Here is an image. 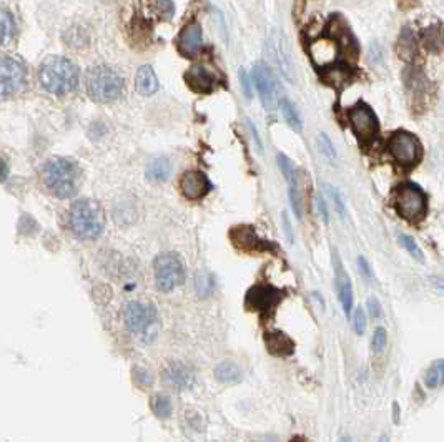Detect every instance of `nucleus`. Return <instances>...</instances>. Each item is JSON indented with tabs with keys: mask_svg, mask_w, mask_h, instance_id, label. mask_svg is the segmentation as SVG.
I'll use <instances>...</instances> for the list:
<instances>
[{
	"mask_svg": "<svg viewBox=\"0 0 444 442\" xmlns=\"http://www.w3.org/2000/svg\"><path fill=\"white\" fill-rule=\"evenodd\" d=\"M180 190L184 193V197L188 198V200H201V198L207 197L210 193L212 183H210L208 178L201 171L190 170L181 175Z\"/></svg>",
	"mask_w": 444,
	"mask_h": 442,
	"instance_id": "14",
	"label": "nucleus"
},
{
	"mask_svg": "<svg viewBox=\"0 0 444 442\" xmlns=\"http://www.w3.org/2000/svg\"><path fill=\"white\" fill-rule=\"evenodd\" d=\"M310 55L316 65L330 69L340 57V43L331 37L316 38L310 45Z\"/></svg>",
	"mask_w": 444,
	"mask_h": 442,
	"instance_id": "15",
	"label": "nucleus"
},
{
	"mask_svg": "<svg viewBox=\"0 0 444 442\" xmlns=\"http://www.w3.org/2000/svg\"><path fill=\"white\" fill-rule=\"evenodd\" d=\"M7 175H9V166H7V163L3 158H0V181L5 180Z\"/></svg>",
	"mask_w": 444,
	"mask_h": 442,
	"instance_id": "45",
	"label": "nucleus"
},
{
	"mask_svg": "<svg viewBox=\"0 0 444 442\" xmlns=\"http://www.w3.org/2000/svg\"><path fill=\"white\" fill-rule=\"evenodd\" d=\"M434 286H436V288L441 289V291H444V281H441V280H434Z\"/></svg>",
	"mask_w": 444,
	"mask_h": 442,
	"instance_id": "46",
	"label": "nucleus"
},
{
	"mask_svg": "<svg viewBox=\"0 0 444 442\" xmlns=\"http://www.w3.org/2000/svg\"><path fill=\"white\" fill-rule=\"evenodd\" d=\"M416 50H418V41H416V35L413 34V30L410 27L403 29L401 37H399L398 42V54L403 60L410 62L413 60V57L416 55Z\"/></svg>",
	"mask_w": 444,
	"mask_h": 442,
	"instance_id": "24",
	"label": "nucleus"
},
{
	"mask_svg": "<svg viewBox=\"0 0 444 442\" xmlns=\"http://www.w3.org/2000/svg\"><path fill=\"white\" fill-rule=\"evenodd\" d=\"M215 377L225 384L241 381V369L233 361H223L215 368Z\"/></svg>",
	"mask_w": 444,
	"mask_h": 442,
	"instance_id": "26",
	"label": "nucleus"
},
{
	"mask_svg": "<svg viewBox=\"0 0 444 442\" xmlns=\"http://www.w3.org/2000/svg\"><path fill=\"white\" fill-rule=\"evenodd\" d=\"M240 82H241V87H243V91H245V95H247V98H252V85H249V78H248L247 71L241 70Z\"/></svg>",
	"mask_w": 444,
	"mask_h": 442,
	"instance_id": "43",
	"label": "nucleus"
},
{
	"mask_svg": "<svg viewBox=\"0 0 444 442\" xmlns=\"http://www.w3.org/2000/svg\"><path fill=\"white\" fill-rule=\"evenodd\" d=\"M273 52H275V62L276 65L280 67L281 74L285 75L288 82L295 80V70H293V62H291V55H289L287 42L283 41V37H280V42L275 43L271 47Z\"/></svg>",
	"mask_w": 444,
	"mask_h": 442,
	"instance_id": "22",
	"label": "nucleus"
},
{
	"mask_svg": "<svg viewBox=\"0 0 444 442\" xmlns=\"http://www.w3.org/2000/svg\"><path fill=\"white\" fill-rule=\"evenodd\" d=\"M185 80L190 89L198 91V93H208L215 89V75L205 65H193L186 71Z\"/></svg>",
	"mask_w": 444,
	"mask_h": 442,
	"instance_id": "19",
	"label": "nucleus"
},
{
	"mask_svg": "<svg viewBox=\"0 0 444 442\" xmlns=\"http://www.w3.org/2000/svg\"><path fill=\"white\" fill-rule=\"evenodd\" d=\"M378 442H390V437H388V436H381L378 439Z\"/></svg>",
	"mask_w": 444,
	"mask_h": 442,
	"instance_id": "47",
	"label": "nucleus"
},
{
	"mask_svg": "<svg viewBox=\"0 0 444 442\" xmlns=\"http://www.w3.org/2000/svg\"><path fill=\"white\" fill-rule=\"evenodd\" d=\"M336 288H338V296L341 306H343V311L350 318L353 309V286L350 276L344 273L340 258L338 261H336Z\"/></svg>",
	"mask_w": 444,
	"mask_h": 442,
	"instance_id": "20",
	"label": "nucleus"
},
{
	"mask_svg": "<svg viewBox=\"0 0 444 442\" xmlns=\"http://www.w3.org/2000/svg\"><path fill=\"white\" fill-rule=\"evenodd\" d=\"M15 34V21L9 10L0 9V49L10 43Z\"/></svg>",
	"mask_w": 444,
	"mask_h": 442,
	"instance_id": "27",
	"label": "nucleus"
},
{
	"mask_svg": "<svg viewBox=\"0 0 444 442\" xmlns=\"http://www.w3.org/2000/svg\"><path fill=\"white\" fill-rule=\"evenodd\" d=\"M27 83L25 65L15 57H0V98H10Z\"/></svg>",
	"mask_w": 444,
	"mask_h": 442,
	"instance_id": "8",
	"label": "nucleus"
},
{
	"mask_svg": "<svg viewBox=\"0 0 444 442\" xmlns=\"http://www.w3.org/2000/svg\"><path fill=\"white\" fill-rule=\"evenodd\" d=\"M201 25L198 22H192L184 27L178 37V50L185 55V57H195L201 49Z\"/></svg>",
	"mask_w": 444,
	"mask_h": 442,
	"instance_id": "18",
	"label": "nucleus"
},
{
	"mask_svg": "<svg viewBox=\"0 0 444 442\" xmlns=\"http://www.w3.org/2000/svg\"><path fill=\"white\" fill-rule=\"evenodd\" d=\"M162 377H164L165 384L173 388L175 391H184V389L192 388L193 382H195V374H193L192 368L180 361L168 362L165 366L164 373H162Z\"/></svg>",
	"mask_w": 444,
	"mask_h": 442,
	"instance_id": "13",
	"label": "nucleus"
},
{
	"mask_svg": "<svg viewBox=\"0 0 444 442\" xmlns=\"http://www.w3.org/2000/svg\"><path fill=\"white\" fill-rule=\"evenodd\" d=\"M280 103H281V111H283V117L288 125L296 131L303 130V123H301L300 113L298 110H296V107L293 105V102L288 100V98H283Z\"/></svg>",
	"mask_w": 444,
	"mask_h": 442,
	"instance_id": "31",
	"label": "nucleus"
},
{
	"mask_svg": "<svg viewBox=\"0 0 444 442\" xmlns=\"http://www.w3.org/2000/svg\"><path fill=\"white\" fill-rule=\"evenodd\" d=\"M316 208H318L320 211V217H321V220H323L324 223H330V213H328V206H326V203H324L323 200V197H316Z\"/></svg>",
	"mask_w": 444,
	"mask_h": 442,
	"instance_id": "41",
	"label": "nucleus"
},
{
	"mask_svg": "<svg viewBox=\"0 0 444 442\" xmlns=\"http://www.w3.org/2000/svg\"><path fill=\"white\" fill-rule=\"evenodd\" d=\"M85 89L93 102H117L124 95L125 82L120 71L110 65H95L85 75Z\"/></svg>",
	"mask_w": 444,
	"mask_h": 442,
	"instance_id": "4",
	"label": "nucleus"
},
{
	"mask_svg": "<svg viewBox=\"0 0 444 442\" xmlns=\"http://www.w3.org/2000/svg\"><path fill=\"white\" fill-rule=\"evenodd\" d=\"M328 193H330L331 200H333V203H335V208L338 210L341 218L346 217V206H344V201H343V198H341L340 191L336 188H333V186H328Z\"/></svg>",
	"mask_w": 444,
	"mask_h": 442,
	"instance_id": "39",
	"label": "nucleus"
},
{
	"mask_svg": "<svg viewBox=\"0 0 444 442\" xmlns=\"http://www.w3.org/2000/svg\"><path fill=\"white\" fill-rule=\"evenodd\" d=\"M350 123L356 137L363 143L371 142L378 135V118L366 103H358L356 107H353L350 111Z\"/></svg>",
	"mask_w": 444,
	"mask_h": 442,
	"instance_id": "11",
	"label": "nucleus"
},
{
	"mask_svg": "<svg viewBox=\"0 0 444 442\" xmlns=\"http://www.w3.org/2000/svg\"><path fill=\"white\" fill-rule=\"evenodd\" d=\"M148 9L162 21H168L175 15V3L172 0H146Z\"/></svg>",
	"mask_w": 444,
	"mask_h": 442,
	"instance_id": "30",
	"label": "nucleus"
},
{
	"mask_svg": "<svg viewBox=\"0 0 444 442\" xmlns=\"http://www.w3.org/2000/svg\"><path fill=\"white\" fill-rule=\"evenodd\" d=\"M388 342V331L384 328H376L375 333H373V340H371V348L375 353H383V349L386 348Z\"/></svg>",
	"mask_w": 444,
	"mask_h": 442,
	"instance_id": "37",
	"label": "nucleus"
},
{
	"mask_svg": "<svg viewBox=\"0 0 444 442\" xmlns=\"http://www.w3.org/2000/svg\"><path fill=\"white\" fill-rule=\"evenodd\" d=\"M424 384L428 389H436L444 386V360L434 361L424 373Z\"/></svg>",
	"mask_w": 444,
	"mask_h": 442,
	"instance_id": "29",
	"label": "nucleus"
},
{
	"mask_svg": "<svg viewBox=\"0 0 444 442\" xmlns=\"http://www.w3.org/2000/svg\"><path fill=\"white\" fill-rule=\"evenodd\" d=\"M232 240L238 248L245 250V252H271L273 250V245L258 238L255 230L249 226H240V228L233 230Z\"/></svg>",
	"mask_w": 444,
	"mask_h": 442,
	"instance_id": "17",
	"label": "nucleus"
},
{
	"mask_svg": "<svg viewBox=\"0 0 444 442\" xmlns=\"http://www.w3.org/2000/svg\"><path fill=\"white\" fill-rule=\"evenodd\" d=\"M152 402V411L157 414L162 419H166V417L172 416V401H170L168 396L165 394H155V396L150 399Z\"/></svg>",
	"mask_w": 444,
	"mask_h": 442,
	"instance_id": "32",
	"label": "nucleus"
},
{
	"mask_svg": "<svg viewBox=\"0 0 444 442\" xmlns=\"http://www.w3.org/2000/svg\"><path fill=\"white\" fill-rule=\"evenodd\" d=\"M265 344H267L268 351L273 354V356H289L295 351V342L289 336L285 333H267L265 334Z\"/></svg>",
	"mask_w": 444,
	"mask_h": 442,
	"instance_id": "21",
	"label": "nucleus"
},
{
	"mask_svg": "<svg viewBox=\"0 0 444 442\" xmlns=\"http://www.w3.org/2000/svg\"><path fill=\"white\" fill-rule=\"evenodd\" d=\"M125 326L144 342H152L158 334V314L155 306L145 301H130L124 311Z\"/></svg>",
	"mask_w": 444,
	"mask_h": 442,
	"instance_id": "5",
	"label": "nucleus"
},
{
	"mask_svg": "<svg viewBox=\"0 0 444 442\" xmlns=\"http://www.w3.org/2000/svg\"><path fill=\"white\" fill-rule=\"evenodd\" d=\"M423 41L428 50L439 54V52L444 50V30L438 25L430 27V29L424 30Z\"/></svg>",
	"mask_w": 444,
	"mask_h": 442,
	"instance_id": "28",
	"label": "nucleus"
},
{
	"mask_svg": "<svg viewBox=\"0 0 444 442\" xmlns=\"http://www.w3.org/2000/svg\"><path fill=\"white\" fill-rule=\"evenodd\" d=\"M67 225L75 238L83 241L97 240L105 228V214L102 206L90 198L74 201L67 214Z\"/></svg>",
	"mask_w": 444,
	"mask_h": 442,
	"instance_id": "3",
	"label": "nucleus"
},
{
	"mask_svg": "<svg viewBox=\"0 0 444 442\" xmlns=\"http://www.w3.org/2000/svg\"><path fill=\"white\" fill-rule=\"evenodd\" d=\"M392 205L404 220L419 221L428 211V198L419 186L403 183L392 191Z\"/></svg>",
	"mask_w": 444,
	"mask_h": 442,
	"instance_id": "6",
	"label": "nucleus"
},
{
	"mask_svg": "<svg viewBox=\"0 0 444 442\" xmlns=\"http://www.w3.org/2000/svg\"><path fill=\"white\" fill-rule=\"evenodd\" d=\"M253 82H255L265 109L275 110L278 105V87H276L275 77H273V71L269 70V67L265 63H256L255 69H253Z\"/></svg>",
	"mask_w": 444,
	"mask_h": 442,
	"instance_id": "12",
	"label": "nucleus"
},
{
	"mask_svg": "<svg viewBox=\"0 0 444 442\" xmlns=\"http://www.w3.org/2000/svg\"><path fill=\"white\" fill-rule=\"evenodd\" d=\"M351 326L353 331H355L358 336H362L366 331V314H364L363 308H356L353 311V318H351Z\"/></svg>",
	"mask_w": 444,
	"mask_h": 442,
	"instance_id": "38",
	"label": "nucleus"
},
{
	"mask_svg": "<svg viewBox=\"0 0 444 442\" xmlns=\"http://www.w3.org/2000/svg\"><path fill=\"white\" fill-rule=\"evenodd\" d=\"M338 442H351V437H348V436H343L341 437V439Z\"/></svg>",
	"mask_w": 444,
	"mask_h": 442,
	"instance_id": "48",
	"label": "nucleus"
},
{
	"mask_svg": "<svg viewBox=\"0 0 444 442\" xmlns=\"http://www.w3.org/2000/svg\"><path fill=\"white\" fill-rule=\"evenodd\" d=\"M80 82V70L67 57H49L38 67V83L52 95H69Z\"/></svg>",
	"mask_w": 444,
	"mask_h": 442,
	"instance_id": "2",
	"label": "nucleus"
},
{
	"mask_svg": "<svg viewBox=\"0 0 444 442\" xmlns=\"http://www.w3.org/2000/svg\"><path fill=\"white\" fill-rule=\"evenodd\" d=\"M42 183L50 195L62 198H72L82 186V170L70 158H50L42 166Z\"/></svg>",
	"mask_w": 444,
	"mask_h": 442,
	"instance_id": "1",
	"label": "nucleus"
},
{
	"mask_svg": "<svg viewBox=\"0 0 444 442\" xmlns=\"http://www.w3.org/2000/svg\"><path fill=\"white\" fill-rule=\"evenodd\" d=\"M398 240H399V243H401L403 248L406 250V252L410 253L411 256H413L416 261H419V263H423V261H424V254H423V252H421V248H419L418 243H416V241L413 240V238L408 236V234L399 233V234H398Z\"/></svg>",
	"mask_w": 444,
	"mask_h": 442,
	"instance_id": "34",
	"label": "nucleus"
},
{
	"mask_svg": "<svg viewBox=\"0 0 444 442\" xmlns=\"http://www.w3.org/2000/svg\"><path fill=\"white\" fill-rule=\"evenodd\" d=\"M366 308H368V313H370V316L373 320H378L379 316H381V305H379L378 298H368L366 301Z\"/></svg>",
	"mask_w": 444,
	"mask_h": 442,
	"instance_id": "40",
	"label": "nucleus"
},
{
	"mask_svg": "<svg viewBox=\"0 0 444 442\" xmlns=\"http://www.w3.org/2000/svg\"><path fill=\"white\" fill-rule=\"evenodd\" d=\"M390 151L398 165L410 168L419 162L421 157V145L419 140L410 131L399 130L390 138Z\"/></svg>",
	"mask_w": 444,
	"mask_h": 442,
	"instance_id": "9",
	"label": "nucleus"
},
{
	"mask_svg": "<svg viewBox=\"0 0 444 442\" xmlns=\"http://www.w3.org/2000/svg\"><path fill=\"white\" fill-rule=\"evenodd\" d=\"M281 220H283V228H285V233H287V238L289 243H293V230H291V223H289V218L287 213L281 214Z\"/></svg>",
	"mask_w": 444,
	"mask_h": 442,
	"instance_id": "44",
	"label": "nucleus"
},
{
	"mask_svg": "<svg viewBox=\"0 0 444 442\" xmlns=\"http://www.w3.org/2000/svg\"><path fill=\"white\" fill-rule=\"evenodd\" d=\"M137 90L142 95H153L158 90V77L152 65L140 67L137 71Z\"/></svg>",
	"mask_w": 444,
	"mask_h": 442,
	"instance_id": "23",
	"label": "nucleus"
},
{
	"mask_svg": "<svg viewBox=\"0 0 444 442\" xmlns=\"http://www.w3.org/2000/svg\"><path fill=\"white\" fill-rule=\"evenodd\" d=\"M153 276L157 288L162 293H170L185 281V266L178 254L162 253L153 263Z\"/></svg>",
	"mask_w": 444,
	"mask_h": 442,
	"instance_id": "7",
	"label": "nucleus"
},
{
	"mask_svg": "<svg viewBox=\"0 0 444 442\" xmlns=\"http://www.w3.org/2000/svg\"><path fill=\"white\" fill-rule=\"evenodd\" d=\"M197 294L200 298H207L213 291V278L208 273H198L195 281Z\"/></svg>",
	"mask_w": 444,
	"mask_h": 442,
	"instance_id": "35",
	"label": "nucleus"
},
{
	"mask_svg": "<svg viewBox=\"0 0 444 442\" xmlns=\"http://www.w3.org/2000/svg\"><path fill=\"white\" fill-rule=\"evenodd\" d=\"M358 268H359V273H362L364 278H368V280H371V278L375 276V274H373L370 263H368V260L364 256L358 258Z\"/></svg>",
	"mask_w": 444,
	"mask_h": 442,
	"instance_id": "42",
	"label": "nucleus"
},
{
	"mask_svg": "<svg viewBox=\"0 0 444 442\" xmlns=\"http://www.w3.org/2000/svg\"><path fill=\"white\" fill-rule=\"evenodd\" d=\"M65 43H69L72 49H83V47L89 43V34H87L85 30H83V27L80 25H75L72 29L69 30V34L65 35Z\"/></svg>",
	"mask_w": 444,
	"mask_h": 442,
	"instance_id": "33",
	"label": "nucleus"
},
{
	"mask_svg": "<svg viewBox=\"0 0 444 442\" xmlns=\"http://www.w3.org/2000/svg\"><path fill=\"white\" fill-rule=\"evenodd\" d=\"M289 442H304V441L301 439V437H295V439H291Z\"/></svg>",
	"mask_w": 444,
	"mask_h": 442,
	"instance_id": "49",
	"label": "nucleus"
},
{
	"mask_svg": "<svg viewBox=\"0 0 444 442\" xmlns=\"http://www.w3.org/2000/svg\"><path fill=\"white\" fill-rule=\"evenodd\" d=\"M170 171H172V163L168 158L158 157L153 158L146 166V177L152 181H165L170 177Z\"/></svg>",
	"mask_w": 444,
	"mask_h": 442,
	"instance_id": "25",
	"label": "nucleus"
},
{
	"mask_svg": "<svg viewBox=\"0 0 444 442\" xmlns=\"http://www.w3.org/2000/svg\"><path fill=\"white\" fill-rule=\"evenodd\" d=\"M285 296H287V293L276 286L255 285L248 289L247 296H245V306L249 311L271 313L278 308Z\"/></svg>",
	"mask_w": 444,
	"mask_h": 442,
	"instance_id": "10",
	"label": "nucleus"
},
{
	"mask_svg": "<svg viewBox=\"0 0 444 442\" xmlns=\"http://www.w3.org/2000/svg\"><path fill=\"white\" fill-rule=\"evenodd\" d=\"M318 148H320L321 153L324 155V158H328L330 162H333L336 158L335 145H333L328 135H324V133L318 135Z\"/></svg>",
	"mask_w": 444,
	"mask_h": 442,
	"instance_id": "36",
	"label": "nucleus"
},
{
	"mask_svg": "<svg viewBox=\"0 0 444 442\" xmlns=\"http://www.w3.org/2000/svg\"><path fill=\"white\" fill-rule=\"evenodd\" d=\"M278 165L280 170L283 171V177L287 178L288 181V195H289V203H291V208L295 211L296 217L303 218V205H301V193H300V183H298V173H296L293 163L288 160L285 155H280L278 157Z\"/></svg>",
	"mask_w": 444,
	"mask_h": 442,
	"instance_id": "16",
	"label": "nucleus"
}]
</instances>
